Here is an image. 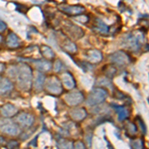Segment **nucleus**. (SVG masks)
Masks as SVG:
<instances>
[{"label": "nucleus", "mask_w": 149, "mask_h": 149, "mask_svg": "<svg viewBox=\"0 0 149 149\" xmlns=\"http://www.w3.org/2000/svg\"><path fill=\"white\" fill-rule=\"evenodd\" d=\"M16 83L20 90L28 92L32 88L33 71L27 64H20L15 71Z\"/></svg>", "instance_id": "f257e3e1"}, {"label": "nucleus", "mask_w": 149, "mask_h": 149, "mask_svg": "<svg viewBox=\"0 0 149 149\" xmlns=\"http://www.w3.org/2000/svg\"><path fill=\"white\" fill-rule=\"evenodd\" d=\"M107 95H109V93L105 88L97 86V88H93L92 92L88 93L86 100V103L88 107H95L104 102Z\"/></svg>", "instance_id": "f03ea898"}, {"label": "nucleus", "mask_w": 149, "mask_h": 149, "mask_svg": "<svg viewBox=\"0 0 149 149\" xmlns=\"http://www.w3.org/2000/svg\"><path fill=\"white\" fill-rule=\"evenodd\" d=\"M44 88L49 95H55V97L61 95L64 92V88L61 84V81L56 76H50L45 80Z\"/></svg>", "instance_id": "7ed1b4c3"}, {"label": "nucleus", "mask_w": 149, "mask_h": 149, "mask_svg": "<svg viewBox=\"0 0 149 149\" xmlns=\"http://www.w3.org/2000/svg\"><path fill=\"white\" fill-rule=\"evenodd\" d=\"M143 41V35L139 32H131L128 33L124 38V45L127 49L131 51H137L141 46Z\"/></svg>", "instance_id": "20e7f679"}, {"label": "nucleus", "mask_w": 149, "mask_h": 149, "mask_svg": "<svg viewBox=\"0 0 149 149\" xmlns=\"http://www.w3.org/2000/svg\"><path fill=\"white\" fill-rule=\"evenodd\" d=\"M0 131L4 134H7V135L16 136L20 134V127L14 121L5 118L0 120Z\"/></svg>", "instance_id": "39448f33"}, {"label": "nucleus", "mask_w": 149, "mask_h": 149, "mask_svg": "<svg viewBox=\"0 0 149 149\" xmlns=\"http://www.w3.org/2000/svg\"><path fill=\"white\" fill-rule=\"evenodd\" d=\"M64 100L69 107H77L85 100V97H84V93L80 91L73 90L64 95Z\"/></svg>", "instance_id": "423d86ee"}, {"label": "nucleus", "mask_w": 149, "mask_h": 149, "mask_svg": "<svg viewBox=\"0 0 149 149\" xmlns=\"http://www.w3.org/2000/svg\"><path fill=\"white\" fill-rule=\"evenodd\" d=\"M35 117L33 114L29 113V112L23 111L20 113H17L15 116V123L17 124L19 127L22 128H29L34 124Z\"/></svg>", "instance_id": "0eeeda50"}, {"label": "nucleus", "mask_w": 149, "mask_h": 149, "mask_svg": "<svg viewBox=\"0 0 149 149\" xmlns=\"http://www.w3.org/2000/svg\"><path fill=\"white\" fill-rule=\"evenodd\" d=\"M109 61L111 62L113 65H116V66H126L130 63V58H129V55L127 54L126 52L124 51H116L114 52L113 54H111L109 56Z\"/></svg>", "instance_id": "6e6552de"}, {"label": "nucleus", "mask_w": 149, "mask_h": 149, "mask_svg": "<svg viewBox=\"0 0 149 149\" xmlns=\"http://www.w3.org/2000/svg\"><path fill=\"white\" fill-rule=\"evenodd\" d=\"M59 79H60V81H61V84H62V86H63V88L69 91L74 90V88H76V80H74V78L71 73H69V72L61 73Z\"/></svg>", "instance_id": "1a4fd4ad"}, {"label": "nucleus", "mask_w": 149, "mask_h": 149, "mask_svg": "<svg viewBox=\"0 0 149 149\" xmlns=\"http://www.w3.org/2000/svg\"><path fill=\"white\" fill-rule=\"evenodd\" d=\"M17 113H18L17 107L10 102H7L0 107V114L3 117H5V118H10V117L16 116Z\"/></svg>", "instance_id": "9d476101"}, {"label": "nucleus", "mask_w": 149, "mask_h": 149, "mask_svg": "<svg viewBox=\"0 0 149 149\" xmlns=\"http://www.w3.org/2000/svg\"><path fill=\"white\" fill-rule=\"evenodd\" d=\"M59 9L69 15H79V14L85 12V8L81 5H66L64 4V5H60Z\"/></svg>", "instance_id": "9b49d317"}, {"label": "nucleus", "mask_w": 149, "mask_h": 149, "mask_svg": "<svg viewBox=\"0 0 149 149\" xmlns=\"http://www.w3.org/2000/svg\"><path fill=\"white\" fill-rule=\"evenodd\" d=\"M70 116L74 121L80 122L88 116V111L85 107H74L70 111Z\"/></svg>", "instance_id": "f8f14e48"}, {"label": "nucleus", "mask_w": 149, "mask_h": 149, "mask_svg": "<svg viewBox=\"0 0 149 149\" xmlns=\"http://www.w3.org/2000/svg\"><path fill=\"white\" fill-rule=\"evenodd\" d=\"M45 80H46V76H45L44 73H41V72H38V71L36 72L34 80L32 81V86L37 93H39L43 90Z\"/></svg>", "instance_id": "ddd939ff"}, {"label": "nucleus", "mask_w": 149, "mask_h": 149, "mask_svg": "<svg viewBox=\"0 0 149 149\" xmlns=\"http://www.w3.org/2000/svg\"><path fill=\"white\" fill-rule=\"evenodd\" d=\"M66 32L68 33V35L70 36L71 38H73V39L77 40V39H80L84 36V30H81L80 27H78V26L76 25H73V24H68V25H66Z\"/></svg>", "instance_id": "4468645a"}, {"label": "nucleus", "mask_w": 149, "mask_h": 149, "mask_svg": "<svg viewBox=\"0 0 149 149\" xmlns=\"http://www.w3.org/2000/svg\"><path fill=\"white\" fill-rule=\"evenodd\" d=\"M86 57H88V60L90 63L97 64L100 62H102V53L97 49H92L86 52Z\"/></svg>", "instance_id": "2eb2a0df"}, {"label": "nucleus", "mask_w": 149, "mask_h": 149, "mask_svg": "<svg viewBox=\"0 0 149 149\" xmlns=\"http://www.w3.org/2000/svg\"><path fill=\"white\" fill-rule=\"evenodd\" d=\"M33 63H34L35 68L38 70V72H41V73L49 72L53 67L51 62L46 61V60H35Z\"/></svg>", "instance_id": "dca6fc26"}, {"label": "nucleus", "mask_w": 149, "mask_h": 149, "mask_svg": "<svg viewBox=\"0 0 149 149\" xmlns=\"http://www.w3.org/2000/svg\"><path fill=\"white\" fill-rule=\"evenodd\" d=\"M13 88V83L10 79L8 78H3L0 81V95H7L8 93H10Z\"/></svg>", "instance_id": "f3484780"}, {"label": "nucleus", "mask_w": 149, "mask_h": 149, "mask_svg": "<svg viewBox=\"0 0 149 149\" xmlns=\"http://www.w3.org/2000/svg\"><path fill=\"white\" fill-rule=\"evenodd\" d=\"M93 28L95 29L97 32L100 33V34H107L109 33V26L107 25L102 20H100V18H95L93 22Z\"/></svg>", "instance_id": "a211bd4d"}, {"label": "nucleus", "mask_w": 149, "mask_h": 149, "mask_svg": "<svg viewBox=\"0 0 149 149\" xmlns=\"http://www.w3.org/2000/svg\"><path fill=\"white\" fill-rule=\"evenodd\" d=\"M21 44V41L18 38V36L13 32H10L6 37V45L8 46V48L11 49H15L18 48Z\"/></svg>", "instance_id": "6ab92c4d"}, {"label": "nucleus", "mask_w": 149, "mask_h": 149, "mask_svg": "<svg viewBox=\"0 0 149 149\" xmlns=\"http://www.w3.org/2000/svg\"><path fill=\"white\" fill-rule=\"evenodd\" d=\"M40 51L42 56L45 58L46 61H50L55 59V52L53 51V49L51 47L47 46V45H41L40 47Z\"/></svg>", "instance_id": "aec40b11"}, {"label": "nucleus", "mask_w": 149, "mask_h": 149, "mask_svg": "<svg viewBox=\"0 0 149 149\" xmlns=\"http://www.w3.org/2000/svg\"><path fill=\"white\" fill-rule=\"evenodd\" d=\"M62 48L65 52H67L68 54H76L78 52V47H77L76 43L73 42L72 40H65L63 45H62Z\"/></svg>", "instance_id": "412c9836"}, {"label": "nucleus", "mask_w": 149, "mask_h": 149, "mask_svg": "<svg viewBox=\"0 0 149 149\" xmlns=\"http://www.w3.org/2000/svg\"><path fill=\"white\" fill-rule=\"evenodd\" d=\"M112 107H113L115 112L117 113V117H118V119L120 121L127 118V116H128V110L124 107H122V105H112Z\"/></svg>", "instance_id": "4be33fe9"}, {"label": "nucleus", "mask_w": 149, "mask_h": 149, "mask_svg": "<svg viewBox=\"0 0 149 149\" xmlns=\"http://www.w3.org/2000/svg\"><path fill=\"white\" fill-rule=\"evenodd\" d=\"M57 146L59 149H74V141L71 139L60 138Z\"/></svg>", "instance_id": "5701e85b"}, {"label": "nucleus", "mask_w": 149, "mask_h": 149, "mask_svg": "<svg viewBox=\"0 0 149 149\" xmlns=\"http://www.w3.org/2000/svg\"><path fill=\"white\" fill-rule=\"evenodd\" d=\"M104 74H105V76H107V78L111 79L112 77H114L115 74H116V68H115L113 65H109V66L105 67Z\"/></svg>", "instance_id": "b1692460"}, {"label": "nucleus", "mask_w": 149, "mask_h": 149, "mask_svg": "<svg viewBox=\"0 0 149 149\" xmlns=\"http://www.w3.org/2000/svg\"><path fill=\"white\" fill-rule=\"evenodd\" d=\"M130 146L132 149H143L144 148L143 140L141 138L133 139V140H131V142H130Z\"/></svg>", "instance_id": "393cba45"}, {"label": "nucleus", "mask_w": 149, "mask_h": 149, "mask_svg": "<svg viewBox=\"0 0 149 149\" xmlns=\"http://www.w3.org/2000/svg\"><path fill=\"white\" fill-rule=\"evenodd\" d=\"M52 66H53L52 68H53V70H54L55 73H59V72L61 71V69H62V66H63V64H62L61 60L57 59V60H55L54 64H53Z\"/></svg>", "instance_id": "a878e982"}, {"label": "nucleus", "mask_w": 149, "mask_h": 149, "mask_svg": "<svg viewBox=\"0 0 149 149\" xmlns=\"http://www.w3.org/2000/svg\"><path fill=\"white\" fill-rule=\"evenodd\" d=\"M126 126H127V130H128L129 134H131V135H134V134L136 133V131H137V126L134 123H132V122H128Z\"/></svg>", "instance_id": "bb28decb"}, {"label": "nucleus", "mask_w": 149, "mask_h": 149, "mask_svg": "<svg viewBox=\"0 0 149 149\" xmlns=\"http://www.w3.org/2000/svg\"><path fill=\"white\" fill-rule=\"evenodd\" d=\"M7 147L9 149H16L19 147V142L17 140H14V139H11L7 142Z\"/></svg>", "instance_id": "cd10ccee"}, {"label": "nucleus", "mask_w": 149, "mask_h": 149, "mask_svg": "<svg viewBox=\"0 0 149 149\" xmlns=\"http://www.w3.org/2000/svg\"><path fill=\"white\" fill-rule=\"evenodd\" d=\"M74 149H86V146L81 140H78L74 143Z\"/></svg>", "instance_id": "c85d7f7f"}, {"label": "nucleus", "mask_w": 149, "mask_h": 149, "mask_svg": "<svg viewBox=\"0 0 149 149\" xmlns=\"http://www.w3.org/2000/svg\"><path fill=\"white\" fill-rule=\"evenodd\" d=\"M97 84L100 86H107V88H109V86H111V81H110V80H109V79H107V81H102L100 79H98V81H97Z\"/></svg>", "instance_id": "c756f323"}, {"label": "nucleus", "mask_w": 149, "mask_h": 149, "mask_svg": "<svg viewBox=\"0 0 149 149\" xmlns=\"http://www.w3.org/2000/svg\"><path fill=\"white\" fill-rule=\"evenodd\" d=\"M6 28H7L6 23L4 22V21L0 20V32H4V31L6 30Z\"/></svg>", "instance_id": "7c9ffc66"}, {"label": "nucleus", "mask_w": 149, "mask_h": 149, "mask_svg": "<svg viewBox=\"0 0 149 149\" xmlns=\"http://www.w3.org/2000/svg\"><path fill=\"white\" fill-rule=\"evenodd\" d=\"M5 69H6V65L0 62V74H3L4 71H5Z\"/></svg>", "instance_id": "2f4dec72"}, {"label": "nucleus", "mask_w": 149, "mask_h": 149, "mask_svg": "<svg viewBox=\"0 0 149 149\" xmlns=\"http://www.w3.org/2000/svg\"><path fill=\"white\" fill-rule=\"evenodd\" d=\"M1 41H2V37H1V35H0V43H1Z\"/></svg>", "instance_id": "473e14b6"}, {"label": "nucleus", "mask_w": 149, "mask_h": 149, "mask_svg": "<svg viewBox=\"0 0 149 149\" xmlns=\"http://www.w3.org/2000/svg\"><path fill=\"white\" fill-rule=\"evenodd\" d=\"M1 79H2V78H1V77H0V81H1Z\"/></svg>", "instance_id": "72a5a7b5"}]
</instances>
